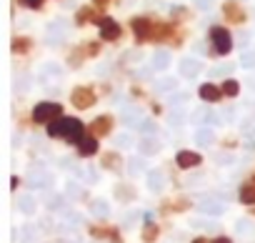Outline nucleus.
<instances>
[{
	"label": "nucleus",
	"mask_w": 255,
	"mask_h": 243,
	"mask_svg": "<svg viewBox=\"0 0 255 243\" xmlns=\"http://www.w3.org/2000/svg\"><path fill=\"white\" fill-rule=\"evenodd\" d=\"M210 40L215 45V53H220V55H228L233 50V38H230V33L225 28H213L210 30Z\"/></svg>",
	"instance_id": "obj_1"
},
{
	"label": "nucleus",
	"mask_w": 255,
	"mask_h": 243,
	"mask_svg": "<svg viewBox=\"0 0 255 243\" xmlns=\"http://www.w3.org/2000/svg\"><path fill=\"white\" fill-rule=\"evenodd\" d=\"M145 186H148L150 193H163V191L168 188V176H165L160 168H153V171H148Z\"/></svg>",
	"instance_id": "obj_2"
},
{
	"label": "nucleus",
	"mask_w": 255,
	"mask_h": 243,
	"mask_svg": "<svg viewBox=\"0 0 255 243\" xmlns=\"http://www.w3.org/2000/svg\"><path fill=\"white\" fill-rule=\"evenodd\" d=\"M138 148H140V156H143V158H153L155 153L163 151V143H160L158 136H140Z\"/></svg>",
	"instance_id": "obj_3"
},
{
	"label": "nucleus",
	"mask_w": 255,
	"mask_h": 243,
	"mask_svg": "<svg viewBox=\"0 0 255 243\" xmlns=\"http://www.w3.org/2000/svg\"><path fill=\"white\" fill-rule=\"evenodd\" d=\"M28 183L33 186V188H50L53 186V176L48 173V171H33L30 176H28Z\"/></svg>",
	"instance_id": "obj_4"
},
{
	"label": "nucleus",
	"mask_w": 255,
	"mask_h": 243,
	"mask_svg": "<svg viewBox=\"0 0 255 243\" xmlns=\"http://www.w3.org/2000/svg\"><path fill=\"white\" fill-rule=\"evenodd\" d=\"M175 161H178V166L180 168H195V166H200V156L198 153H193V151H180L178 156H175Z\"/></svg>",
	"instance_id": "obj_5"
},
{
	"label": "nucleus",
	"mask_w": 255,
	"mask_h": 243,
	"mask_svg": "<svg viewBox=\"0 0 255 243\" xmlns=\"http://www.w3.org/2000/svg\"><path fill=\"white\" fill-rule=\"evenodd\" d=\"M18 208H20L23 216H33L35 208H38V198H33L30 193H23V196L18 198Z\"/></svg>",
	"instance_id": "obj_6"
},
{
	"label": "nucleus",
	"mask_w": 255,
	"mask_h": 243,
	"mask_svg": "<svg viewBox=\"0 0 255 243\" xmlns=\"http://www.w3.org/2000/svg\"><path fill=\"white\" fill-rule=\"evenodd\" d=\"M90 216H93V218H108V216H110V203H108L105 198H95V201L90 203Z\"/></svg>",
	"instance_id": "obj_7"
},
{
	"label": "nucleus",
	"mask_w": 255,
	"mask_h": 243,
	"mask_svg": "<svg viewBox=\"0 0 255 243\" xmlns=\"http://www.w3.org/2000/svg\"><path fill=\"white\" fill-rule=\"evenodd\" d=\"M200 98L208 100V103H215V100L223 98V90L218 85H213V83H205V85H200Z\"/></svg>",
	"instance_id": "obj_8"
},
{
	"label": "nucleus",
	"mask_w": 255,
	"mask_h": 243,
	"mask_svg": "<svg viewBox=\"0 0 255 243\" xmlns=\"http://www.w3.org/2000/svg\"><path fill=\"white\" fill-rule=\"evenodd\" d=\"M58 113H60V108L53 105V103H43V105L35 108V118H38V120H50V118L58 115Z\"/></svg>",
	"instance_id": "obj_9"
},
{
	"label": "nucleus",
	"mask_w": 255,
	"mask_h": 243,
	"mask_svg": "<svg viewBox=\"0 0 255 243\" xmlns=\"http://www.w3.org/2000/svg\"><path fill=\"white\" fill-rule=\"evenodd\" d=\"M128 173L130 176H140V173H148V163L145 158H128Z\"/></svg>",
	"instance_id": "obj_10"
},
{
	"label": "nucleus",
	"mask_w": 255,
	"mask_h": 243,
	"mask_svg": "<svg viewBox=\"0 0 255 243\" xmlns=\"http://www.w3.org/2000/svg\"><path fill=\"white\" fill-rule=\"evenodd\" d=\"M18 236H20V238H18L20 243H35V241H38V228L25 223V226L20 228V233H18Z\"/></svg>",
	"instance_id": "obj_11"
},
{
	"label": "nucleus",
	"mask_w": 255,
	"mask_h": 243,
	"mask_svg": "<svg viewBox=\"0 0 255 243\" xmlns=\"http://www.w3.org/2000/svg\"><path fill=\"white\" fill-rule=\"evenodd\" d=\"M240 201H243V203H255V178H250V181L240 188Z\"/></svg>",
	"instance_id": "obj_12"
},
{
	"label": "nucleus",
	"mask_w": 255,
	"mask_h": 243,
	"mask_svg": "<svg viewBox=\"0 0 255 243\" xmlns=\"http://www.w3.org/2000/svg\"><path fill=\"white\" fill-rule=\"evenodd\" d=\"M170 65V53L168 50H158L155 55H153V68L155 70H165Z\"/></svg>",
	"instance_id": "obj_13"
},
{
	"label": "nucleus",
	"mask_w": 255,
	"mask_h": 243,
	"mask_svg": "<svg viewBox=\"0 0 255 243\" xmlns=\"http://www.w3.org/2000/svg\"><path fill=\"white\" fill-rule=\"evenodd\" d=\"M43 203H45L50 211H63V208H65V198H63V196H55V193L45 196V198H43Z\"/></svg>",
	"instance_id": "obj_14"
},
{
	"label": "nucleus",
	"mask_w": 255,
	"mask_h": 243,
	"mask_svg": "<svg viewBox=\"0 0 255 243\" xmlns=\"http://www.w3.org/2000/svg\"><path fill=\"white\" fill-rule=\"evenodd\" d=\"M123 123L125 126H140L143 123L140 110H123Z\"/></svg>",
	"instance_id": "obj_15"
},
{
	"label": "nucleus",
	"mask_w": 255,
	"mask_h": 243,
	"mask_svg": "<svg viewBox=\"0 0 255 243\" xmlns=\"http://www.w3.org/2000/svg\"><path fill=\"white\" fill-rule=\"evenodd\" d=\"M200 70V65L195 63V60H190V58H185V60H180V73L185 75V78H193L195 73Z\"/></svg>",
	"instance_id": "obj_16"
},
{
	"label": "nucleus",
	"mask_w": 255,
	"mask_h": 243,
	"mask_svg": "<svg viewBox=\"0 0 255 243\" xmlns=\"http://www.w3.org/2000/svg\"><path fill=\"white\" fill-rule=\"evenodd\" d=\"M113 146H118V148H130V146H135V141H133L130 133H120V136L113 138Z\"/></svg>",
	"instance_id": "obj_17"
},
{
	"label": "nucleus",
	"mask_w": 255,
	"mask_h": 243,
	"mask_svg": "<svg viewBox=\"0 0 255 243\" xmlns=\"http://www.w3.org/2000/svg\"><path fill=\"white\" fill-rule=\"evenodd\" d=\"M175 85H178L175 78H160V80L155 83V90H160V93H170Z\"/></svg>",
	"instance_id": "obj_18"
},
{
	"label": "nucleus",
	"mask_w": 255,
	"mask_h": 243,
	"mask_svg": "<svg viewBox=\"0 0 255 243\" xmlns=\"http://www.w3.org/2000/svg\"><path fill=\"white\" fill-rule=\"evenodd\" d=\"M213 138H215V136H213V131H208V128H203V131L195 133V143H198V146H210Z\"/></svg>",
	"instance_id": "obj_19"
},
{
	"label": "nucleus",
	"mask_w": 255,
	"mask_h": 243,
	"mask_svg": "<svg viewBox=\"0 0 255 243\" xmlns=\"http://www.w3.org/2000/svg\"><path fill=\"white\" fill-rule=\"evenodd\" d=\"M60 213H63L65 226H80V223H83V216L75 213V211H60Z\"/></svg>",
	"instance_id": "obj_20"
},
{
	"label": "nucleus",
	"mask_w": 255,
	"mask_h": 243,
	"mask_svg": "<svg viewBox=\"0 0 255 243\" xmlns=\"http://www.w3.org/2000/svg\"><path fill=\"white\" fill-rule=\"evenodd\" d=\"M220 90H223V95H228V98H233V95H238V90H240V85H238V80H230V78H228V80L223 83V88H220Z\"/></svg>",
	"instance_id": "obj_21"
},
{
	"label": "nucleus",
	"mask_w": 255,
	"mask_h": 243,
	"mask_svg": "<svg viewBox=\"0 0 255 243\" xmlns=\"http://www.w3.org/2000/svg\"><path fill=\"white\" fill-rule=\"evenodd\" d=\"M138 221H140V213H138V211H130V213H128V216L123 218V223H120V226H123V228H133Z\"/></svg>",
	"instance_id": "obj_22"
},
{
	"label": "nucleus",
	"mask_w": 255,
	"mask_h": 243,
	"mask_svg": "<svg viewBox=\"0 0 255 243\" xmlns=\"http://www.w3.org/2000/svg\"><path fill=\"white\" fill-rule=\"evenodd\" d=\"M198 208H200V211H205V213H220V211H223V208H220L218 203H213V201H200V203H198Z\"/></svg>",
	"instance_id": "obj_23"
},
{
	"label": "nucleus",
	"mask_w": 255,
	"mask_h": 243,
	"mask_svg": "<svg viewBox=\"0 0 255 243\" xmlns=\"http://www.w3.org/2000/svg\"><path fill=\"white\" fill-rule=\"evenodd\" d=\"M225 13H228V15H230V18H233L235 23H243V13L238 10V5H235V3H233V5L228 3V8H225Z\"/></svg>",
	"instance_id": "obj_24"
},
{
	"label": "nucleus",
	"mask_w": 255,
	"mask_h": 243,
	"mask_svg": "<svg viewBox=\"0 0 255 243\" xmlns=\"http://www.w3.org/2000/svg\"><path fill=\"white\" fill-rule=\"evenodd\" d=\"M65 193H68L70 198H78V196H80V186H78L75 181H68V183H65Z\"/></svg>",
	"instance_id": "obj_25"
},
{
	"label": "nucleus",
	"mask_w": 255,
	"mask_h": 243,
	"mask_svg": "<svg viewBox=\"0 0 255 243\" xmlns=\"http://www.w3.org/2000/svg\"><path fill=\"white\" fill-rule=\"evenodd\" d=\"M183 120H185V115H183V113H178V110H173V113H170V118H168V123H170V126H183Z\"/></svg>",
	"instance_id": "obj_26"
},
{
	"label": "nucleus",
	"mask_w": 255,
	"mask_h": 243,
	"mask_svg": "<svg viewBox=\"0 0 255 243\" xmlns=\"http://www.w3.org/2000/svg\"><path fill=\"white\" fill-rule=\"evenodd\" d=\"M85 181L88 183H98V171L95 168H85Z\"/></svg>",
	"instance_id": "obj_27"
},
{
	"label": "nucleus",
	"mask_w": 255,
	"mask_h": 243,
	"mask_svg": "<svg viewBox=\"0 0 255 243\" xmlns=\"http://www.w3.org/2000/svg\"><path fill=\"white\" fill-rule=\"evenodd\" d=\"M190 223H193L195 228H200V231H213V228H215V226L208 223V221H190Z\"/></svg>",
	"instance_id": "obj_28"
},
{
	"label": "nucleus",
	"mask_w": 255,
	"mask_h": 243,
	"mask_svg": "<svg viewBox=\"0 0 255 243\" xmlns=\"http://www.w3.org/2000/svg\"><path fill=\"white\" fill-rule=\"evenodd\" d=\"M185 100H188V93H180V95L175 93V95L168 98V103H173V105H175V103H185Z\"/></svg>",
	"instance_id": "obj_29"
},
{
	"label": "nucleus",
	"mask_w": 255,
	"mask_h": 243,
	"mask_svg": "<svg viewBox=\"0 0 255 243\" xmlns=\"http://www.w3.org/2000/svg\"><path fill=\"white\" fill-rule=\"evenodd\" d=\"M23 3L30 5V8H38V5H40V0H23Z\"/></svg>",
	"instance_id": "obj_30"
},
{
	"label": "nucleus",
	"mask_w": 255,
	"mask_h": 243,
	"mask_svg": "<svg viewBox=\"0 0 255 243\" xmlns=\"http://www.w3.org/2000/svg\"><path fill=\"white\" fill-rule=\"evenodd\" d=\"M195 5L198 8H208V0H195Z\"/></svg>",
	"instance_id": "obj_31"
},
{
	"label": "nucleus",
	"mask_w": 255,
	"mask_h": 243,
	"mask_svg": "<svg viewBox=\"0 0 255 243\" xmlns=\"http://www.w3.org/2000/svg\"><path fill=\"white\" fill-rule=\"evenodd\" d=\"M213 243H233V241H230V238H223V236H220V238H215Z\"/></svg>",
	"instance_id": "obj_32"
}]
</instances>
